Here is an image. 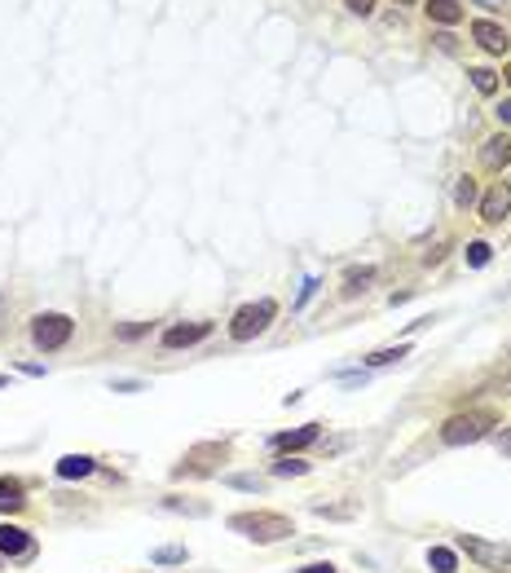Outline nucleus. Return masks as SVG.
I'll use <instances>...</instances> for the list:
<instances>
[{"label":"nucleus","mask_w":511,"mask_h":573,"mask_svg":"<svg viewBox=\"0 0 511 573\" xmlns=\"http://www.w3.org/2000/svg\"><path fill=\"white\" fill-rule=\"evenodd\" d=\"M234 534H243L247 543H256V547H274V543H287L295 534L292 516H283V511H234L229 520H225Z\"/></svg>","instance_id":"1"},{"label":"nucleus","mask_w":511,"mask_h":573,"mask_svg":"<svg viewBox=\"0 0 511 573\" xmlns=\"http://www.w3.org/2000/svg\"><path fill=\"white\" fill-rule=\"evenodd\" d=\"M499 424H503L499 411H458V415H449L441 424V441L445 445H476V441H485Z\"/></svg>","instance_id":"2"},{"label":"nucleus","mask_w":511,"mask_h":573,"mask_svg":"<svg viewBox=\"0 0 511 573\" xmlns=\"http://www.w3.org/2000/svg\"><path fill=\"white\" fill-rule=\"evenodd\" d=\"M454 552H463L476 569H490V573L511 569L507 543H490V538H481V534H458V538H454Z\"/></svg>","instance_id":"3"},{"label":"nucleus","mask_w":511,"mask_h":573,"mask_svg":"<svg viewBox=\"0 0 511 573\" xmlns=\"http://www.w3.org/2000/svg\"><path fill=\"white\" fill-rule=\"evenodd\" d=\"M274 318H278V304H274V300H256V304H243V309H234V318H229V340L247 345V340L265 336Z\"/></svg>","instance_id":"4"},{"label":"nucleus","mask_w":511,"mask_h":573,"mask_svg":"<svg viewBox=\"0 0 511 573\" xmlns=\"http://www.w3.org/2000/svg\"><path fill=\"white\" fill-rule=\"evenodd\" d=\"M71 336H75V322L67 313H36V318H31V340H36V349H45V353H58Z\"/></svg>","instance_id":"5"},{"label":"nucleus","mask_w":511,"mask_h":573,"mask_svg":"<svg viewBox=\"0 0 511 573\" xmlns=\"http://www.w3.org/2000/svg\"><path fill=\"white\" fill-rule=\"evenodd\" d=\"M0 556L4 561H18V565H27L31 556H36V538L22 529V525H0Z\"/></svg>","instance_id":"6"},{"label":"nucleus","mask_w":511,"mask_h":573,"mask_svg":"<svg viewBox=\"0 0 511 573\" xmlns=\"http://www.w3.org/2000/svg\"><path fill=\"white\" fill-rule=\"evenodd\" d=\"M472 40H476L485 54H499V58L511 49L507 27H503V22H494V18H476V22H472Z\"/></svg>","instance_id":"7"},{"label":"nucleus","mask_w":511,"mask_h":573,"mask_svg":"<svg viewBox=\"0 0 511 573\" xmlns=\"http://www.w3.org/2000/svg\"><path fill=\"white\" fill-rule=\"evenodd\" d=\"M511 216V186L507 181H494L485 195H481V220L485 225H503Z\"/></svg>","instance_id":"8"},{"label":"nucleus","mask_w":511,"mask_h":573,"mask_svg":"<svg viewBox=\"0 0 511 573\" xmlns=\"http://www.w3.org/2000/svg\"><path fill=\"white\" fill-rule=\"evenodd\" d=\"M203 459H225V445H199V450H190V454L172 468V477H181V481H185V477H212L217 468L203 463Z\"/></svg>","instance_id":"9"},{"label":"nucleus","mask_w":511,"mask_h":573,"mask_svg":"<svg viewBox=\"0 0 511 573\" xmlns=\"http://www.w3.org/2000/svg\"><path fill=\"white\" fill-rule=\"evenodd\" d=\"M212 336V322H172L163 331V349H190V345H203Z\"/></svg>","instance_id":"10"},{"label":"nucleus","mask_w":511,"mask_h":573,"mask_svg":"<svg viewBox=\"0 0 511 573\" xmlns=\"http://www.w3.org/2000/svg\"><path fill=\"white\" fill-rule=\"evenodd\" d=\"M317 436H322V424H304V428L278 432V436H274V450H278V454H300V450H309Z\"/></svg>","instance_id":"11"},{"label":"nucleus","mask_w":511,"mask_h":573,"mask_svg":"<svg viewBox=\"0 0 511 573\" xmlns=\"http://www.w3.org/2000/svg\"><path fill=\"white\" fill-rule=\"evenodd\" d=\"M54 472H58L62 481H84V477L97 472V459H93V454H62V459L54 463Z\"/></svg>","instance_id":"12"},{"label":"nucleus","mask_w":511,"mask_h":573,"mask_svg":"<svg viewBox=\"0 0 511 573\" xmlns=\"http://www.w3.org/2000/svg\"><path fill=\"white\" fill-rule=\"evenodd\" d=\"M27 511V486L18 477H0V516Z\"/></svg>","instance_id":"13"},{"label":"nucleus","mask_w":511,"mask_h":573,"mask_svg":"<svg viewBox=\"0 0 511 573\" xmlns=\"http://www.w3.org/2000/svg\"><path fill=\"white\" fill-rule=\"evenodd\" d=\"M481 163L490 168V172H503L511 163V137L507 133H499V137H490V142L481 145Z\"/></svg>","instance_id":"14"},{"label":"nucleus","mask_w":511,"mask_h":573,"mask_svg":"<svg viewBox=\"0 0 511 573\" xmlns=\"http://www.w3.org/2000/svg\"><path fill=\"white\" fill-rule=\"evenodd\" d=\"M424 9H428V18H433V22H441V27L463 22V4H458V0H428Z\"/></svg>","instance_id":"15"},{"label":"nucleus","mask_w":511,"mask_h":573,"mask_svg":"<svg viewBox=\"0 0 511 573\" xmlns=\"http://www.w3.org/2000/svg\"><path fill=\"white\" fill-rule=\"evenodd\" d=\"M401 358H410V345H392V349H375V353H366V366L370 370H379V366H392V361H401Z\"/></svg>","instance_id":"16"},{"label":"nucleus","mask_w":511,"mask_h":573,"mask_svg":"<svg viewBox=\"0 0 511 573\" xmlns=\"http://www.w3.org/2000/svg\"><path fill=\"white\" fill-rule=\"evenodd\" d=\"M428 565H433V573H458V552L454 547H428Z\"/></svg>","instance_id":"17"},{"label":"nucleus","mask_w":511,"mask_h":573,"mask_svg":"<svg viewBox=\"0 0 511 573\" xmlns=\"http://www.w3.org/2000/svg\"><path fill=\"white\" fill-rule=\"evenodd\" d=\"M269 472H274V477H304V472H309V463H304V459H295V454H278V459L269 463Z\"/></svg>","instance_id":"18"},{"label":"nucleus","mask_w":511,"mask_h":573,"mask_svg":"<svg viewBox=\"0 0 511 573\" xmlns=\"http://www.w3.org/2000/svg\"><path fill=\"white\" fill-rule=\"evenodd\" d=\"M472 88L481 93V97H490V93H499V75L490 71V67H472Z\"/></svg>","instance_id":"19"},{"label":"nucleus","mask_w":511,"mask_h":573,"mask_svg":"<svg viewBox=\"0 0 511 573\" xmlns=\"http://www.w3.org/2000/svg\"><path fill=\"white\" fill-rule=\"evenodd\" d=\"M163 507H168V511H190V516H208V511H212L208 502H199V499H181V494H168V499H163Z\"/></svg>","instance_id":"20"},{"label":"nucleus","mask_w":511,"mask_h":573,"mask_svg":"<svg viewBox=\"0 0 511 573\" xmlns=\"http://www.w3.org/2000/svg\"><path fill=\"white\" fill-rule=\"evenodd\" d=\"M463 256H467V265H472V270H485V265H490V256H494V247H490L485 238H476V243H467V252H463Z\"/></svg>","instance_id":"21"},{"label":"nucleus","mask_w":511,"mask_h":573,"mask_svg":"<svg viewBox=\"0 0 511 573\" xmlns=\"http://www.w3.org/2000/svg\"><path fill=\"white\" fill-rule=\"evenodd\" d=\"M225 486H229V490H243V494H260V490H265V481H260V477H247V472L225 477Z\"/></svg>","instance_id":"22"},{"label":"nucleus","mask_w":511,"mask_h":573,"mask_svg":"<svg viewBox=\"0 0 511 573\" xmlns=\"http://www.w3.org/2000/svg\"><path fill=\"white\" fill-rule=\"evenodd\" d=\"M366 283H375V270H370V265H366V270H353V274L344 278V295L353 300L358 291H366Z\"/></svg>","instance_id":"23"},{"label":"nucleus","mask_w":511,"mask_h":573,"mask_svg":"<svg viewBox=\"0 0 511 573\" xmlns=\"http://www.w3.org/2000/svg\"><path fill=\"white\" fill-rule=\"evenodd\" d=\"M454 203H458V208H472V203H476V181H472V177H458V186H454Z\"/></svg>","instance_id":"24"},{"label":"nucleus","mask_w":511,"mask_h":573,"mask_svg":"<svg viewBox=\"0 0 511 573\" xmlns=\"http://www.w3.org/2000/svg\"><path fill=\"white\" fill-rule=\"evenodd\" d=\"M190 552L185 547H159V552H150V565H181Z\"/></svg>","instance_id":"25"},{"label":"nucleus","mask_w":511,"mask_h":573,"mask_svg":"<svg viewBox=\"0 0 511 573\" xmlns=\"http://www.w3.org/2000/svg\"><path fill=\"white\" fill-rule=\"evenodd\" d=\"M150 327L146 322H133V327H120V340H137V336H146Z\"/></svg>","instance_id":"26"},{"label":"nucleus","mask_w":511,"mask_h":573,"mask_svg":"<svg viewBox=\"0 0 511 573\" xmlns=\"http://www.w3.org/2000/svg\"><path fill=\"white\" fill-rule=\"evenodd\" d=\"M111 388H115V393H142V379H115Z\"/></svg>","instance_id":"27"},{"label":"nucleus","mask_w":511,"mask_h":573,"mask_svg":"<svg viewBox=\"0 0 511 573\" xmlns=\"http://www.w3.org/2000/svg\"><path fill=\"white\" fill-rule=\"evenodd\" d=\"M344 4H349V9H353V13H375V0H344Z\"/></svg>","instance_id":"28"},{"label":"nucleus","mask_w":511,"mask_h":573,"mask_svg":"<svg viewBox=\"0 0 511 573\" xmlns=\"http://www.w3.org/2000/svg\"><path fill=\"white\" fill-rule=\"evenodd\" d=\"M313 291H317V278H309V283L300 286V300H295V304H309V295H313Z\"/></svg>","instance_id":"29"},{"label":"nucleus","mask_w":511,"mask_h":573,"mask_svg":"<svg viewBox=\"0 0 511 573\" xmlns=\"http://www.w3.org/2000/svg\"><path fill=\"white\" fill-rule=\"evenodd\" d=\"M499 450H503V454H507V459H511V428H503V432H499Z\"/></svg>","instance_id":"30"},{"label":"nucleus","mask_w":511,"mask_h":573,"mask_svg":"<svg viewBox=\"0 0 511 573\" xmlns=\"http://www.w3.org/2000/svg\"><path fill=\"white\" fill-rule=\"evenodd\" d=\"M295 573H335V565H304V569H295Z\"/></svg>","instance_id":"31"},{"label":"nucleus","mask_w":511,"mask_h":573,"mask_svg":"<svg viewBox=\"0 0 511 573\" xmlns=\"http://www.w3.org/2000/svg\"><path fill=\"white\" fill-rule=\"evenodd\" d=\"M494 115H499L503 124H511V97H507V102H503V106H499V111H494Z\"/></svg>","instance_id":"32"},{"label":"nucleus","mask_w":511,"mask_h":573,"mask_svg":"<svg viewBox=\"0 0 511 573\" xmlns=\"http://www.w3.org/2000/svg\"><path fill=\"white\" fill-rule=\"evenodd\" d=\"M503 79H507V84H511V62H507V71H503Z\"/></svg>","instance_id":"33"},{"label":"nucleus","mask_w":511,"mask_h":573,"mask_svg":"<svg viewBox=\"0 0 511 573\" xmlns=\"http://www.w3.org/2000/svg\"><path fill=\"white\" fill-rule=\"evenodd\" d=\"M392 4H415V0H392Z\"/></svg>","instance_id":"34"},{"label":"nucleus","mask_w":511,"mask_h":573,"mask_svg":"<svg viewBox=\"0 0 511 573\" xmlns=\"http://www.w3.org/2000/svg\"><path fill=\"white\" fill-rule=\"evenodd\" d=\"M0 388H4V375H0Z\"/></svg>","instance_id":"35"},{"label":"nucleus","mask_w":511,"mask_h":573,"mask_svg":"<svg viewBox=\"0 0 511 573\" xmlns=\"http://www.w3.org/2000/svg\"><path fill=\"white\" fill-rule=\"evenodd\" d=\"M0 561H4V556H0Z\"/></svg>","instance_id":"36"}]
</instances>
